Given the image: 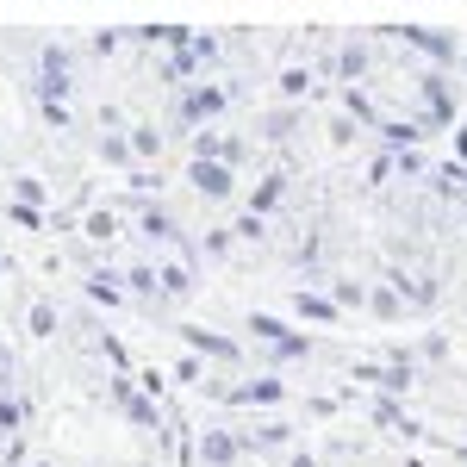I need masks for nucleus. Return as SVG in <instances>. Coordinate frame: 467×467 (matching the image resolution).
<instances>
[]
</instances>
